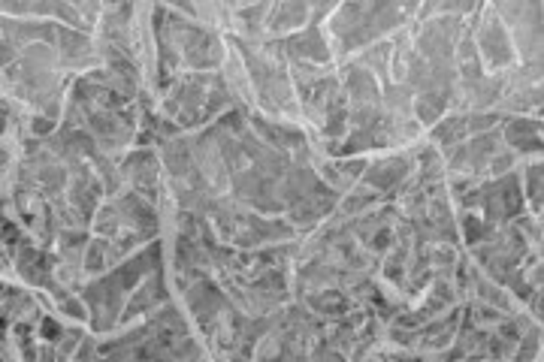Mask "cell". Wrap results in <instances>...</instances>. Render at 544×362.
I'll list each match as a JSON object with an SVG mask.
<instances>
[{
    "instance_id": "1",
    "label": "cell",
    "mask_w": 544,
    "mask_h": 362,
    "mask_svg": "<svg viewBox=\"0 0 544 362\" xmlns=\"http://www.w3.org/2000/svg\"><path fill=\"white\" fill-rule=\"evenodd\" d=\"M529 190H532V199L538 205L541 202V166H532L529 169Z\"/></svg>"
},
{
    "instance_id": "2",
    "label": "cell",
    "mask_w": 544,
    "mask_h": 362,
    "mask_svg": "<svg viewBox=\"0 0 544 362\" xmlns=\"http://www.w3.org/2000/svg\"><path fill=\"white\" fill-rule=\"evenodd\" d=\"M43 332H46V338H58V335H61V329H58L55 320H46V329H43Z\"/></svg>"
}]
</instances>
